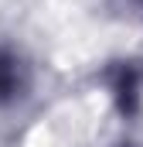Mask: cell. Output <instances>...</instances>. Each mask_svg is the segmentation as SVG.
Masks as SVG:
<instances>
[{"label": "cell", "mask_w": 143, "mask_h": 147, "mask_svg": "<svg viewBox=\"0 0 143 147\" xmlns=\"http://www.w3.org/2000/svg\"><path fill=\"white\" fill-rule=\"evenodd\" d=\"M14 82H17V65H14V58L0 55V99L14 92Z\"/></svg>", "instance_id": "cell-1"}]
</instances>
